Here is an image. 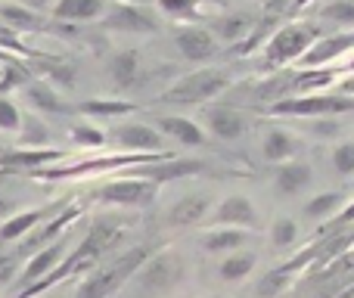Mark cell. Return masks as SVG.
Instances as JSON below:
<instances>
[{
  "label": "cell",
  "instance_id": "cell-1",
  "mask_svg": "<svg viewBox=\"0 0 354 298\" xmlns=\"http://www.w3.org/2000/svg\"><path fill=\"white\" fill-rule=\"evenodd\" d=\"M156 249H162V245L159 243H143V245H131V249L112 255L109 261H103L100 268L87 270L84 283L75 289L72 298H112V295H118L124 286H128L131 277L140 270V264L147 261Z\"/></svg>",
  "mask_w": 354,
  "mask_h": 298
},
{
  "label": "cell",
  "instance_id": "cell-2",
  "mask_svg": "<svg viewBox=\"0 0 354 298\" xmlns=\"http://www.w3.org/2000/svg\"><path fill=\"white\" fill-rule=\"evenodd\" d=\"M187 270H189L187 258L171 245H165V249H156L140 264V270L131 277L122 292L128 298H165L187 280Z\"/></svg>",
  "mask_w": 354,
  "mask_h": 298
},
{
  "label": "cell",
  "instance_id": "cell-3",
  "mask_svg": "<svg viewBox=\"0 0 354 298\" xmlns=\"http://www.w3.org/2000/svg\"><path fill=\"white\" fill-rule=\"evenodd\" d=\"M122 236H124V224L118 218H109V214L97 218L91 224V230L81 236V243L68 252V258H66V264L59 268V274L68 277V270H72V274H78V270H93L100 258L109 255Z\"/></svg>",
  "mask_w": 354,
  "mask_h": 298
},
{
  "label": "cell",
  "instance_id": "cell-4",
  "mask_svg": "<svg viewBox=\"0 0 354 298\" xmlns=\"http://www.w3.org/2000/svg\"><path fill=\"white\" fill-rule=\"evenodd\" d=\"M233 84V75L224 72V68H196V72L177 78L168 91H162L159 103L168 106H205L212 103L214 97L227 91Z\"/></svg>",
  "mask_w": 354,
  "mask_h": 298
},
{
  "label": "cell",
  "instance_id": "cell-5",
  "mask_svg": "<svg viewBox=\"0 0 354 298\" xmlns=\"http://www.w3.org/2000/svg\"><path fill=\"white\" fill-rule=\"evenodd\" d=\"M354 112V97L339 91L301 93V97H280L268 106V115L274 118H336Z\"/></svg>",
  "mask_w": 354,
  "mask_h": 298
},
{
  "label": "cell",
  "instance_id": "cell-6",
  "mask_svg": "<svg viewBox=\"0 0 354 298\" xmlns=\"http://www.w3.org/2000/svg\"><path fill=\"white\" fill-rule=\"evenodd\" d=\"M320 41V28L311 22H289L277 28L264 44V66L283 68L289 62H301V56Z\"/></svg>",
  "mask_w": 354,
  "mask_h": 298
},
{
  "label": "cell",
  "instance_id": "cell-7",
  "mask_svg": "<svg viewBox=\"0 0 354 298\" xmlns=\"http://www.w3.org/2000/svg\"><path fill=\"white\" fill-rule=\"evenodd\" d=\"M131 177H115V180H106L103 187H97L93 199L106 208H143L159 196V180L153 177H140L134 171H124Z\"/></svg>",
  "mask_w": 354,
  "mask_h": 298
},
{
  "label": "cell",
  "instance_id": "cell-8",
  "mask_svg": "<svg viewBox=\"0 0 354 298\" xmlns=\"http://www.w3.org/2000/svg\"><path fill=\"white\" fill-rule=\"evenodd\" d=\"M68 243H72V230H66L59 239H53V243L44 245V249H37L35 255H28V261H25L22 274H19V280H16L19 292L28 289V286H35V283H41L44 277L56 274L68 258Z\"/></svg>",
  "mask_w": 354,
  "mask_h": 298
},
{
  "label": "cell",
  "instance_id": "cell-9",
  "mask_svg": "<svg viewBox=\"0 0 354 298\" xmlns=\"http://www.w3.org/2000/svg\"><path fill=\"white\" fill-rule=\"evenodd\" d=\"M258 224H261V212L245 193H227L205 221V227H239V230H258Z\"/></svg>",
  "mask_w": 354,
  "mask_h": 298
},
{
  "label": "cell",
  "instance_id": "cell-10",
  "mask_svg": "<svg viewBox=\"0 0 354 298\" xmlns=\"http://www.w3.org/2000/svg\"><path fill=\"white\" fill-rule=\"evenodd\" d=\"M100 25L109 31H122V35H153V31L159 28V19H156V12L147 10V6L122 0V3L109 6V12L100 19Z\"/></svg>",
  "mask_w": 354,
  "mask_h": 298
},
{
  "label": "cell",
  "instance_id": "cell-11",
  "mask_svg": "<svg viewBox=\"0 0 354 298\" xmlns=\"http://www.w3.org/2000/svg\"><path fill=\"white\" fill-rule=\"evenodd\" d=\"M202 128H205V134H212L214 140L233 143L249 131V118H245L243 109H236V106H230V103H212L202 112Z\"/></svg>",
  "mask_w": 354,
  "mask_h": 298
},
{
  "label": "cell",
  "instance_id": "cell-12",
  "mask_svg": "<svg viewBox=\"0 0 354 298\" xmlns=\"http://www.w3.org/2000/svg\"><path fill=\"white\" fill-rule=\"evenodd\" d=\"M109 143L124 152H165V134L149 122H122L109 131Z\"/></svg>",
  "mask_w": 354,
  "mask_h": 298
},
{
  "label": "cell",
  "instance_id": "cell-13",
  "mask_svg": "<svg viewBox=\"0 0 354 298\" xmlns=\"http://www.w3.org/2000/svg\"><path fill=\"white\" fill-rule=\"evenodd\" d=\"M218 37H214L212 28H202V25H180L174 28V47L177 53L183 56L193 66H202V62L214 59L218 56Z\"/></svg>",
  "mask_w": 354,
  "mask_h": 298
},
{
  "label": "cell",
  "instance_id": "cell-14",
  "mask_svg": "<svg viewBox=\"0 0 354 298\" xmlns=\"http://www.w3.org/2000/svg\"><path fill=\"white\" fill-rule=\"evenodd\" d=\"M214 208V199L208 193H183L174 199V205L165 212V221L168 227H174V230H187V227H202L208 221V214H212Z\"/></svg>",
  "mask_w": 354,
  "mask_h": 298
},
{
  "label": "cell",
  "instance_id": "cell-15",
  "mask_svg": "<svg viewBox=\"0 0 354 298\" xmlns=\"http://www.w3.org/2000/svg\"><path fill=\"white\" fill-rule=\"evenodd\" d=\"M354 50V31L339 28L333 35L320 37L305 56H301V68H330L336 59H342L345 53Z\"/></svg>",
  "mask_w": 354,
  "mask_h": 298
},
{
  "label": "cell",
  "instance_id": "cell-16",
  "mask_svg": "<svg viewBox=\"0 0 354 298\" xmlns=\"http://www.w3.org/2000/svg\"><path fill=\"white\" fill-rule=\"evenodd\" d=\"M311 183H314V168L308 162H301V158L277 165V171H274V193L283 196V199L301 196Z\"/></svg>",
  "mask_w": 354,
  "mask_h": 298
},
{
  "label": "cell",
  "instance_id": "cell-17",
  "mask_svg": "<svg viewBox=\"0 0 354 298\" xmlns=\"http://www.w3.org/2000/svg\"><path fill=\"white\" fill-rule=\"evenodd\" d=\"M53 208L47 205H37V208H22V212H12L0 221V245H10V243H22L37 224L50 218Z\"/></svg>",
  "mask_w": 354,
  "mask_h": 298
},
{
  "label": "cell",
  "instance_id": "cell-18",
  "mask_svg": "<svg viewBox=\"0 0 354 298\" xmlns=\"http://www.w3.org/2000/svg\"><path fill=\"white\" fill-rule=\"evenodd\" d=\"M106 75H109L112 87L128 91V87H134L137 81H140V75H143V56L137 53L134 47L115 50V53L109 56V62H106Z\"/></svg>",
  "mask_w": 354,
  "mask_h": 298
},
{
  "label": "cell",
  "instance_id": "cell-19",
  "mask_svg": "<svg viewBox=\"0 0 354 298\" xmlns=\"http://www.w3.org/2000/svg\"><path fill=\"white\" fill-rule=\"evenodd\" d=\"M156 128L165 134V140H174L177 147H205L208 143L202 122L187 118V115H162V118H156Z\"/></svg>",
  "mask_w": 354,
  "mask_h": 298
},
{
  "label": "cell",
  "instance_id": "cell-20",
  "mask_svg": "<svg viewBox=\"0 0 354 298\" xmlns=\"http://www.w3.org/2000/svg\"><path fill=\"white\" fill-rule=\"evenodd\" d=\"M112 0H53L50 19L56 22H100L109 12Z\"/></svg>",
  "mask_w": 354,
  "mask_h": 298
},
{
  "label": "cell",
  "instance_id": "cell-21",
  "mask_svg": "<svg viewBox=\"0 0 354 298\" xmlns=\"http://www.w3.org/2000/svg\"><path fill=\"white\" fill-rule=\"evenodd\" d=\"M301 152V140L286 128H270L264 131L261 137V158L270 165H283V162H292L299 158Z\"/></svg>",
  "mask_w": 354,
  "mask_h": 298
},
{
  "label": "cell",
  "instance_id": "cell-22",
  "mask_svg": "<svg viewBox=\"0 0 354 298\" xmlns=\"http://www.w3.org/2000/svg\"><path fill=\"white\" fill-rule=\"evenodd\" d=\"M249 233L252 230H239V227H208L205 233H202V252L205 255H233V252L245 249V243H249Z\"/></svg>",
  "mask_w": 354,
  "mask_h": 298
},
{
  "label": "cell",
  "instance_id": "cell-23",
  "mask_svg": "<svg viewBox=\"0 0 354 298\" xmlns=\"http://www.w3.org/2000/svg\"><path fill=\"white\" fill-rule=\"evenodd\" d=\"M212 31L218 41L224 44H239L249 35H255V19L249 12H227V16H218L212 22Z\"/></svg>",
  "mask_w": 354,
  "mask_h": 298
},
{
  "label": "cell",
  "instance_id": "cell-24",
  "mask_svg": "<svg viewBox=\"0 0 354 298\" xmlns=\"http://www.w3.org/2000/svg\"><path fill=\"white\" fill-rule=\"evenodd\" d=\"M255 264H258V255L255 252H233V255H224L218 261V280L221 283H243L255 274Z\"/></svg>",
  "mask_w": 354,
  "mask_h": 298
},
{
  "label": "cell",
  "instance_id": "cell-25",
  "mask_svg": "<svg viewBox=\"0 0 354 298\" xmlns=\"http://www.w3.org/2000/svg\"><path fill=\"white\" fill-rule=\"evenodd\" d=\"M22 97L28 100L31 109L47 112V115H59V112H66V109H68V106L62 103V97L47 84V81H31V84H25Z\"/></svg>",
  "mask_w": 354,
  "mask_h": 298
},
{
  "label": "cell",
  "instance_id": "cell-26",
  "mask_svg": "<svg viewBox=\"0 0 354 298\" xmlns=\"http://www.w3.org/2000/svg\"><path fill=\"white\" fill-rule=\"evenodd\" d=\"M137 106L128 103V100H84L78 106L81 115H91L97 122H109V118H122V115H131Z\"/></svg>",
  "mask_w": 354,
  "mask_h": 298
},
{
  "label": "cell",
  "instance_id": "cell-27",
  "mask_svg": "<svg viewBox=\"0 0 354 298\" xmlns=\"http://www.w3.org/2000/svg\"><path fill=\"white\" fill-rule=\"evenodd\" d=\"M342 199H345L342 193H336V189H326V193L311 196V199L305 202V208H301V214H305L308 221H326V218H333V214L339 212Z\"/></svg>",
  "mask_w": 354,
  "mask_h": 298
},
{
  "label": "cell",
  "instance_id": "cell-28",
  "mask_svg": "<svg viewBox=\"0 0 354 298\" xmlns=\"http://www.w3.org/2000/svg\"><path fill=\"white\" fill-rule=\"evenodd\" d=\"M295 264H299V261H292L289 268H277V270H270V274H264L261 280H258V286H255V295H261V298H277V295L283 292V289L289 286V280H292Z\"/></svg>",
  "mask_w": 354,
  "mask_h": 298
},
{
  "label": "cell",
  "instance_id": "cell-29",
  "mask_svg": "<svg viewBox=\"0 0 354 298\" xmlns=\"http://www.w3.org/2000/svg\"><path fill=\"white\" fill-rule=\"evenodd\" d=\"M299 243V221L295 218H277L274 224H270V245L280 252L292 249V245Z\"/></svg>",
  "mask_w": 354,
  "mask_h": 298
},
{
  "label": "cell",
  "instance_id": "cell-30",
  "mask_svg": "<svg viewBox=\"0 0 354 298\" xmlns=\"http://www.w3.org/2000/svg\"><path fill=\"white\" fill-rule=\"evenodd\" d=\"M72 143L78 149H97L103 143H109V134H103L93 122H78L72 124Z\"/></svg>",
  "mask_w": 354,
  "mask_h": 298
},
{
  "label": "cell",
  "instance_id": "cell-31",
  "mask_svg": "<svg viewBox=\"0 0 354 298\" xmlns=\"http://www.w3.org/2000/svg\"><path fill=\"white\" fill-rule=\"evenodd\" d=\"M0 19H3L6 25H16V28H35V25L41 22V16L25 3H3L0 6Z\"/></svg>",
  "mask_w": 354,
  "mask_h": 298
},
{
  "label": "cell",
  "instance_id": "cell-32",
  "mask_svg": "<svg viewBox=\"0 0 354 298\" xmlns=\"http://www.w3.org/2000/svg\"><path fill=\"white\" fill-rule=\"evenodd\" d=\"M320 19L339 25V28H351L354 25V0H330V3L320 10Z\"/></svg>",
  "mask_w": 354,
  "mask_h": 298
},
{
  "label": "cell",
  "instance_id": "cell-33",
  "mask_svg": "<svg viewBox=\"0 0 354 298\" xmlns=\"http://www.w3.org/2000/svg\"><path fill=\"white\" fill-rule=\"evenodd\" d=\"M330 168L336 171L339 177H354V140H342L333 147Z\"/></svg>",
  "mask_w": 354,
  "mask_h": 298
},
{
  "label": "cell",
  "instance_id": "cell-34",
  "mask_svg": "<svg viewBox=\"0 0 354 298\" xmlns=\"http://www.w3.org/2000/svg\"><path fill=\"white\" fill-rule=\"evenodd\" d=\"M22 109L10 97H0V134H19L22 131Z\"/></svg>",
  "mask_w": 354,
  "mask_h": 298
},
{
  "label": "cell",
  "instance_id": "cell-35",
  "mask_svg": "<svg viewBox=\"0 0 354 298\" xmlns=\"http://www.w3.org/2000/svg\"><path fill=\"white\" fill-rule=\"evenodd\" d=\"M159 6L168 12V16L174 19H187L196 12V6H199V0H159Z\"/></svg>",
  "mask_w": 354,
  "mask_h": 298
},
{
  "label": "cell",
  "instance_id": "cell-36",
  "mask_svg": "<svg viewBox=\"0 0 354 298\" xmlns=\"http://www.w3.org/2000/svg\"><path fill=\"white\" fill-rule=\"evenodd\" d=\"M339 128H342V124H339L336 118H333V122H326V118H317V124H314V134H317V137H336Z\"/></svg>",
  "mask_w": 354,
  "mask_h": 298
},
{
  "label": "cell",
  "instance_id": "cell-37",
  "mask_svg": "<svg viewBox=\"0 0 354 298\" xmlns=\"http://www.w3.org/2000/svg\"><path fill=\"white\" fill-rule=\"evenodd\" d=\"M286 6H289V0H268V3H264V16L277 19L283 10H286Z\"/></svg>",
  "mask_w": 354,
  "mask_h": 298
},
{
  "label": "cell",
  "instance_id": "cell-38",
  "mask_svg": "<svg viewBox=\"0 0 354 298\" xmlns=\"http://www.w3.org/2000/svg\"><path fill=\"white\" fill-rule=\"evenodd\" d=\"M336 91H339V93H348V97H354V75H348L345 81H339Z\"/></svg>",
  "mask_w": 354,
  "mask_h": 298
},
{
  "label": "cell",
  "instance_id": "cell-39",
  "mask_svg": "<svg viewBox=\"0 0 354 298\" xmlns=\"http://www.w3.org/2000/svg\"><path fill=\"white\" fill-rule=\"evenodd\" d=\"M205 298H224V295H205Z\"/></svg>",
  "mask_w": 354,
  "mask_h": 298
}]
</instances>
